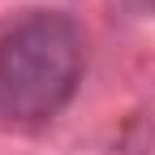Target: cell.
Returning <instances> with one entry per match:
<instances>
[{
  "label": "cell",
  "instance_id": "6da1fadb",
  "mask_svg": "<svg viewBox=\"0 0 155 155\" xmlns=\"http://www.w3.org/2000/svg\"><path fill=\"white\" fill-rule=\"evenodd\" d=\"M82 82V30L65 13H30L0 39V116L39 125Z\"/></svg>",
  "mask_w": 155,
  "mask_h": 155
},
{
  "label": "cell",
  "instance_id": "7a4b0ae2",
  "mask_svg": "<svg viewBox=\"0 0 155 155\" xmlns=\"http://www.w3.org/2000/svg\"><path fill=\"white\" fill-rule=\"evenodd\" d=\"M138 5H142V9H155V0H138Z\"/></svg>",
  "mask_w": 155,
  "mask_h": 155
}]
</instances>
